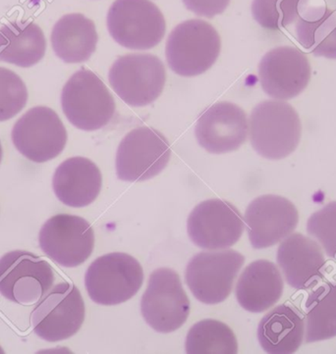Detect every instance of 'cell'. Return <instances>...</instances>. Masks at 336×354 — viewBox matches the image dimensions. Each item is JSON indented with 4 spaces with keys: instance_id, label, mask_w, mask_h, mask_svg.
Returning <instances> with one entry per match:
<instances>
[{
    "instance_id": "6da1fadb",
    "label": "cell",
    "mask_w": 336,
    "mask_h": 354,
    "mask_svg": "<svg viewBox=\"0 0 336 354\" xmlns=\"http://www.w3.org/2000/svg\"><path fill=\"white\" fill-rule=\"evenodd\" d=\"M249 128L253 149L270 160L290 156L302 135L299 115L283 100H265L258 104L251 113Z\"/></svg>"
},
{
    "instance_id": "7a4b0ae2",
    "label": "cell",
    "mask_w": 336,
    "mask_h": 354,
    "mask_svg": "<svg viewBox=\"0 0 336 354\" xmlns=\"http://www.w3.org/2000/svg\"><path fill=\"white\" fill-rule=\"evenodd\" d=\"M222 41L215 28L199 19L176 26L166 41L168 66L182 77L208 71L220 56Z\"/></svg>"
},
{
    "instance_id": "3957f363",
    "label": "cell",
    "mask_w": 336,
    "mask_h": 354,
    "mask_svg": "<svg viewBox=\"0 0 336 354\" xmlns=\"http://www.w3.org/2000/svg\"><path fill=\"white\" fill-rule=\"evenodd\" d=\"M144 283V271L137 259L127 253L98 257L85 275L89 297L100 306L123 304L137 295Z\"/></svg>"
},
{
    "instance_id": "277c9868",
    "label": "cell",
    "mask_w": 336,
    "mask_h": 354,
    "mask_svg": "<svg viewBox=\"0 0 336 354\" xmlns=\"http://www.w3.org/2000/svg\"><path fill=\"white\" fill-rule=\"evenodd\" d=\"M61 106L70 123L83 131L100 130L115 113L114 96L102 80L87 69L68 80L61 93Z\"/></svg>"
},
{
    "instance_id": "5b68a950",
    "label": "cell",
    "mask_w": 336,
    "mask_h": 354,
    "mask_svg": "<svg viewBox=\"0 0 336 354\" xmlns=\"http://www.w3.org/2000/svg\"><path fill=\"white\" fill-rule=\"evenodd\" d=\"M107 23L112 39L133 50L154 48L166 35L163 15L150 0H115Z\"/></svg>"
},
{
    "instance_id": "8992f818",
    "label": "cell",
    "mask_w": 336,
    "mask_h": 354,
    "mask_svg": "<svg viewBox=\"0 0 336 354\" xmlns=\"http://www.w3.org/2000/svg\"><path fill=\"white\" fill-rule=\"evenodd\" d=\"M108 81L127 104L145 106L161 96L166 81V68L157 56L132 53L115 60Z\"/></svg>"
},
{
    "instance_id": "52a82bcc",
    "label": "cell",
    "mask_w": 336,
    "mask_h": 354,
    "mask_svg": "<svg viewBox=\"0 0 336 354\" xmlns=\"http://www.w3.org/2000/svg\"><path fill=\"white\" fill-rule=\"evenodd\" d=\"M141 313L148 325L159 333L168 334L184 325L190 314V300L175 270L159 268L150 274L141 300Z\"/></svg>"
},
{
    "instance_id": "ba28073f",
    "label": "cell",
    "mask_w": 336,
    "mask_h": 354,
    "mask_svg": "<svg viewBox=\"0 0 336 354\" xmlns=\"http://www.w3.org/2000/svg\"><path fill=\"white\" fill-rule=\"evenodd\" d=\"M170 156V145L161 132L149 127L134 129L117 149V177L131 183L152 179L166 167Z\"/></svg>"
},
{
    "instance_id": "9c48e42d",
    "label": "cell",
    "mask_w": 336,
    "mask_h": 354,
    "mask_svg": "<svg viewBox=\"0 0 336 354\" xmlns=\"http://www.w3.org/2000/svg\"><path fill=\"white\" fill-rule=\"evenodd\" d=\"M245 257L234 250L198 253L190 260L185 281L194 297L204 304H220L231 294Z\"/></svg>"
},
{
    "instance_id": "30bf717a",
    "label": "cell",
    "mask_w": 336,
    "mask_h": 354,
    "mask_svg": "<svg viewBox=\"0 0 336 354\" xmlns=\"http://www.w3.org/2000/svg\"><path fill=\"white\" fill-rule=\"evenodd\" d=\"M85 302L77 287L61 283L42 297L32 313V326L37 337L60 342L77 334L85 320Z\"/></svg>"
},
{
    "instance_id": "8fae6325",
    "label": "cell",
    "mask_w": 336,
    "mask_h": 354,
    "mask_svg": "<svg viewBox=\"0 0 336 354\" xmlns=\"http://www.w3.org/2000/svg\"><path fill=\"white\" fill-rule=\"evenodd\" d=\"M53 283L51 264L34 253L14 250L0 259V295L15 304H36Z\"/></svg>"
},
{
    "instance_id": "7c38bea8",
    "label": "cell",
    "mask_w": 336,
    "mask_h": 354,
    "mask_svg": "<svg viewBox=\"0 0 336 354\" xmlns=\"http://www.w3.org/2000/svg\"><path fill=\"white\" fill-rule=\"evenodd\" d=\"M13 145L26 158L44 163L60 156L67 142V132L54 110L37 106L28 110L13 127Z\"/></svg>"
},
{
    "instance_id": "4fadbf2b",
    "label": "cell",
    "mask_w": 336,
    "mask_h": 354,
    "mask_svg": "<svg viewBox=\"0 0 336 354\" xmlns=\"http://www.w3.org/2000/svg\"><path fill=\"white\" fill-rule=\"evenodd\" d=\"M245 224L236 206L222 199H209L190 213L187 231L190 240L203 250L229 248L240 240Z\"/></svg>"
},
{
    "instance_id": "5bb4252c",
    "label": "cell",
    "mask_w": 336,
    "mask_h": 354,
    "mask_svg": "<svg viewBox=\"0 0 336 354\" xmlns=\"http://www.w3.org/2000/svg\"><path fill=\"white\" fill-rule=\"evenodd\" d=\"M42 252L67 268L83 264L93 253L95 233L84 218L58 214L44 223L39 234Z\"/></svg>"
},
{
    "instance_id": "9a60e30c",
    "label": "cell",
    "mask_w": 336,
    "mask_h": 354,
    "mask_svg": "<svg viewBox=\"0 0 336 354\" xmlns=\"http://www.w3.org/2000/svg\"><path fill=\"white\" fill-rule=\"evenodd\" d=\"M307 56L292 46H279L265 53L258 64V79L267 95L292 100L306 90L311 80Z\"/></svg>"
},
{
    "instance_id": "2e32d148",
    "label": "cell",
    "mask_w": 336,
    "mask_h": 354,
    "mask_svg": "<svg viewBox=\"0 0 336 354\" xmlns=\"http://www.w3.org/2000/svg\"><path fill=\"white\" fill-rule=\"evenodd\" d=\"M244 220L251 245L256 250H262L276 245L292 234L299 222V214L288 198L265 194L249 205Z\"/></svg>"
},
{
    "instance_id": "e0dca14e",
    "label": "cell",
    "mask_w": 336,
    "mask_h": 354,
    "mask_svg": "<svg viewBox=\"0 0 336 354\" xmlns=\"http://www.w3.org/2000/svg\"><path fill=\"white\" fill-rule=\"evenodd\" d=\"M248 129L243 109L231 102H220L199 117L195 135L206 151L222 154L238 149L246 142Z\"/></svg>"
},
{
    "instance_id": "ac0fdd59",
    "label": "cell",
    "mask_w": 336,
    "mask_h": 354,
    "mask_svg": "<svg viewBox=\"0 0 336 354\" xmlns=\"http://www.w3.org/2000/svg\"><path fill=\"white\" fill-rule=\"evenodd\" d=\"M277 263L286 282L296 290H309L323 280L326 261L316 241L300 233L289 234L277 250Z\"/></svg>"
},
{
    "instance_id": "d6986e66",
    "label": "cell",
    "mask_w": 336,
    "mask_h": 354,
    "mask_svg": "<svg viewBox=\"0 0 336 354\" xmlns=\"http://www.w3.org/2000/svg\"><path fill=\"white\" fill-rule=\"evenodd\" d=\"M103 186L100 169L90 159L72 157L60 164L53 175L54 194L63 205L85 207L98 198Z\"/></svg>"
},
{
    "instance_id": "ffe728a7",
    "label": "cell",
    "mask_w": 336,
    "mask_h": 354,
    "mask_svg": "<svg viewBox=\"0 0 336 354\" xmlns=\"http://www.w3.org/2000/svg\"><path fill=\"white\" fill-rule=\"evenodd\" d=\"M283 288V277L276 265L260 259L246 267L235 292L237 301L245 310L262 313L281 299Z\"/></svg>"
},
{
    "instance_id": "44dd1931",
    "label": "cell",
    "mask_w": 336,
    "mask_h": 354,
    "mask_svg": "<svg viewBox=\"0 0 336 354\" xmlns=\"http://www.w3.org/2000/svg\"><path fill=\"white\" fill-rule=\"evenodd\" d=\"M305 339V322L296 307L281 304L265 314L258 327V339L265 353H294Z\"/></svg>"
},
{
    "instance_id": "7402d4cb",
    "label": "cell",
    "mask_w": 336,
    "mask_h": 354,
    "mask_svg": "<svg viewBox=\"0 0 336 354\" xmlns=\"http://www.w3.org/2000/svg\"><path fill=\"white\" fill-rule=\"evenodd\" d=\"M95 23L83 14H68L60 19L51 32V46L65 63L85 62L98 44Z\"/></svg>"
},
{
    "instance_id": "603a6c76",
    "label": "cell",
    "mask_w": 336,
    "mask_h": 354,
    "mask_svg": "<svg viewBox=\"0 0 336 354\" xmlns=\"http://www.w3.org/2000/svg\"><path fill=\"white\" fill-rule=\"evenodd\" d=\"M46 49L44 32L35 23L15 21L0 29V61L30 67L42 59Z\"/></svg>"
},
{
    "instance_id": "cb8c5ba5",
    "label": "cell",
    "mask_w": 336,
    "mask_h": 354,
    "mask_svg": "<svg viewBox=\"0 0 336 354\" xmlns=\"http://www.w3.org/2000/svg\"><path fill=\"white\" fill-rule=\"evenodd\" d=\"M301 46L312 55L336 59V14L326 6L310 7L295 26Z\"/></svg>"
},
{
    "instance_id": "d4e9b609",
    "label": "cell",
    "mask_w": 336,
    "mask_h": 354,
    "mask_svg": "<svg viewBox=\"0 0 336 354\" xmlns=\"http://www.w3.org/2000/svg\"><path fill=\"white\" fill-rule=\"evenodd\" d=\"M305 310L307 344L336 337V283L326 282L312 292Z\"/></svg>"
},
{
    "instance_id": "484cf974",
    "label": "cell",
    "mask_w": 336,
    "mask_h": 354,
    "mask_svg": "<svg viewBox=\"0 0 336 354\" xmlns=\"http://www.w3.org/2000/svg\"><path fill=\"white\" fill-rule=\"evenodd\" d=\"M187 353H237L238 342L233 330L220 321L206 319L196 323L186 337Z\"/></svg>"
},
{
    "instance_id": "4316f807",
    "label": "cell",
    "mask_w": 336,
    "mask_h": 354,
    "mask_svg": "<svg viewBox=\"0 0 336 354\" xmlns=\"http://www.w3.org/2000/svg\"><path fill=\"white\" fill-rule=\"evenodd\" d=\"M308 0H253V17L267 30H281L300 17Z\"/></svg>"
},
{
    "instance_id": "83f0119b",
    "label": "cell",
    "mask_w": 336,
    "mask_h": 354,
    "mask_svg": "<svg viewBox=\"0 0 336 354\" xmlns=\"http://www.w3.org/2000/svg\"><path fill=\"white\" fill-rule=\"evenodd\" d=\"M28 102V90L16 73L0 67V122L10 120Z\"/></svg>"
},
{
    "instance_id": "f1b7e54d",
    "label": "cell",
    "mask_w": 336,
    "mask_h": 354,
    "mask_svg": "<svg viewBox=\"0 0 336 354\" xmlns=\"http://www.w3.org/2000/svg\"><path fill=\"white\" fill-rule=\"evenodd\" d=\"M307 232L323 246L326 255L336 259V201L328 203L311 215Z\"/></svg>"
},
{
    "instance_id": "f546056e",
    "label": "cell",
    "mask_w": 336,
    "mask_h": 354,
    "mask_svg": "<svg viewBox=\"0 0 336 354\" xmlns=\"http://www.w3.org/2000/svg\"><path fill=\"white\" fill-rule=\"evenodd\" d=\"M188 10L202 17L213 18L224 12L230 0H182Z\"/></svg>"
},
{
    "instance_id": "4dcf8cb0",
    "label": "cell",
    "mask_w": 336,
    "mask_h": 354,
    "mask_svg": "<svg viewBox=\"0 0 336 354\" xmlns=\"http://www.w3.org/2000/svg\"><path fill=\"white\" fill-rule=\"evenodd\" d=\"M2 156H3V151H2L1 142H0V163H1Z\"/></svg>"
}]
</instances>
